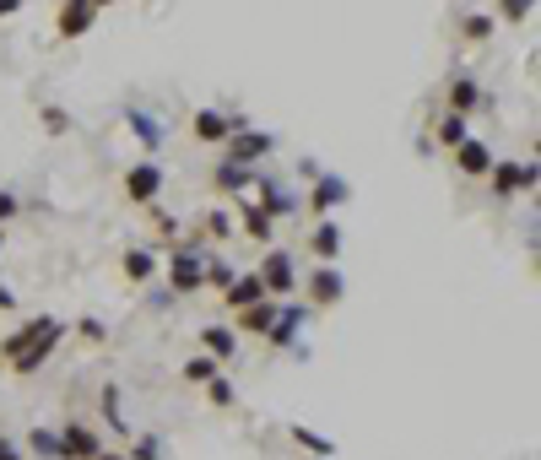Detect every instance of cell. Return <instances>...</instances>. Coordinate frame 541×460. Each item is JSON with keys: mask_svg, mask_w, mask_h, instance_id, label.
Wrapping results in <instances>:
<instances>
[{"mask_svg": "<svg viewBox=\"0 0 541 460\" xmlns=\"http://www.w3.org/2000/svg\"><path fill=\"white\" fill-rule=\"evenodd\" d=\"M60 341H65V325L55 314H38V320H22L17 331L0 341V358H6L11 374H38V368L55 358Z\"/></svg>", "mask_w": 541, "mask_h": 460, "instance_id": "6da1fadb", "label": "cell"}, {"mask_svg": "<svg viewBox=\"0 0 541 460\" xmlns=\"http://www.w3.org/2000/svg\"><path fill=\"white\" fill-rule=\"evenodd\" d=\"M168 287H174V298H190V293H206V249L201 244H174L168 249Z\"/></svg>", "mask_w": 541, "mask_h": 460, "instance_id": "7a4b0ae2", "label": "cell"}, {"mask_svg": "<svg viewBox=\"0 0 541 460\" xmlns=\"http://www.w3.org/2000/svg\"><path fill=\"white\" fill-rule=\"evenodd\" d=\"M487 179H493V195H498V201H520V195L536 190L541 168L531 163V157H525V163H520V157H493Z\"/></svg>", "mask_w": 541, "mask_h": 460, "instance_id": "3957f363", "label": "cell"}, {"mask_svg": "<svg viewBox=\"0 0 541 460\" xmlns=\"http://www.w3.org/2000/svg\"><path fill=\"white\" fill-rule=\"evenodd\" d=\"M271 152H276V136L260 130V125H244V130H233V136L222 141V157H228V163H244V168H260Z\"/></svg>", "mask_w": 541, "mask_h": 460, "instance_id": "277c9868", "label": "cell"}, {"mask_svg": "<svg viewBox=\"0 0 541 460\" xmlns=\"http://www.w3.org/2000/svg\"><path fill=\"white\" fill-rule=\"evenodd\" d=\"M163 184H168L163 163L141 157V163L125 168V201H130V206H157V201H163Z\"/></svg>", "mask_w": 541, "mask_h": 460, "instance_id": "5b68a950", "label": "cell"}, {"mask_svg": "<svg viewBox=\"0 0 541 460\" xmlns=\"http://www.w3.org/2000/svg\"><path fill=\"white\" fill-rule=\"evenodd\" d=\"M352 201V184H347V174H314L309 179V195H303V206H309L314 217H331V212H341V206Z\"/></svg>", "mask_w": 541, "mask_h": 460, "instance_id": "8992f818", "label": "cell"}, {"mask_svg": "<svg viewBox=\"0 0 541 460\" xmlns=\"http://www.w3.org/2000/svg\"><path fill=\"white\" fill-rule=\"evenodd\" d=\"M255 276H260V287H266V298H293L298 293V266H293L287 249H266Z\"/></svg>", "mask_w": 541, "mask_h": 460, "instance_id": "52a82bcc", "label": "cell"}, {"mask_svg": "<svg viewBox=\"0 0 541 460\" xmlns=\"http://www.w3.org/2000/svg\"><path fill=\"white\" fill-rule=\"evenodd\" d=\"M298 287H303V298H309V309H336L341 298H347V271L320 260V266L309 271V282H298Z\"/></svg>", "mask_w": 541, "mask_h": 460, "instance_id": "ba28073f", "label": "cell"}, {"mask_svg": "<svg viewBox=\"0 0 541 460\" xmlns=\"http://www.w3.org/2000/svg\"><path fill=\"white\" fill-rule=\"evenodd\" d=\"M244 125H249V114H222V109H195V120H190L201 147H222V141H228L233 130H244Z\"/></svg>", "mask_w": 541, "mask_h": 460, "instance_id": "9c48e42d", "label": "cell"}, {"mask_svg": "<svg viewBox=\"0 0 541 460\" xmlns=\"http://www.w3.org/2000/svg\"><path fill=\"white\" fill-rule=\"evenodd\" d=\"M303 320H309V304H276V320H271V331H266V341L276 352H303L298 347V331H303Z\"/></svg>", "mask_w": 541, "mask_h": 460, "instance_id": "30bf717a", "label": "cell"}, {"mask_svg": "<svg viewBox=\"0 0 541 460\" xmlns=\"http://www.w3.org/2000/svg\"><path fill=\"white\" fill-rule=\"evenodd\" d=\"M60 450H65V460H98L103 439H98V428H92V423L71 417V423L60 428Z\"/></svg>", "mask_w": 541, "mask_h": 460, "instance_id": "8fae6325", "label": "cell"}, {"mask_svg": "<svg viewBox=\"0 0 541 460\" xmlns=\"http://www.w3.org/2000/svg\"><path fill=\"white\" fill-rule=\"evenodd\" d=\"M341 249H347V233H341V222H336V217H320V222H314V233H309V255L325 260V266H336Z\"/></svg>", "mask_w": 541, "mask_h": 460, "instance_id": "7c38bea8", "label": "cell"}, {"mask_svg": "<svg viewBox=\"0 0 541 460\" xmlns=\"http://www.w3.org/2000/svg\"><path fill=\"white\" fill-rule=\"evenodd\" d=\"M233 222H239V233L249 244H276V217L260 201H239V217Z\"/></svg>", "mask_w": 541, "mask_h": 460, "instance_id": "4fadbf2b", "label": "cell"}, {"mask_svg": "<svg viewBox=\"0 0 541 460\" xmlns=\"http://www.w3.org/2000/svg\"><path fill=\"white\" fill-rule=\"evenodd\" d=\"M92 22H98V6H92V0H60V11H55L60 38H87Z\"/></svg>", "mask_w": 541, "mask_h": 460, "instance_id": "5bb4252c", "label": "cell"}, {"mask_svg": "<svg viewBox=\"0 0 541 460\" xmlns=\"http://www.w3.org/2000/svg\"><path fill=\"white\" fill-rule=\"evenodd\" d=\"M255 174H260V168H244V163H228V157H217V168H211V190H222V195H249V190H255Z\"/></svg>", "mask_w": 541, "mask_h": 460, "instance_id": "9a60e30c", "label": "cell"}, {"mask_svg": "<svg viewBox=\"0 0 541 460\" xmlns=\"http://www.w3.org/2000/svg\"><path fill=\"white\" fill-rule=\"evenodd\" d=\"M455 152V168L466 179H487V168H493V147H487V141H477V136H466L460 141V147H450Z\"/></svg>", "mask_w": 541, "mask_h": 460, "instance_id": "2e32d148", "label": "cell"}, {"mask_svg": "<svg viewBox=\"0 0 541 460\" xmlns=\"http://www.w3.org/2000/svg\"><path fill=\"white\" fill-rule=\"evenodd\" d=\"M249 195H260V206H266V212L276 217V222H282V217H293L298 212V195H287L282 190V184H276V179H266V174H255V190H249Z\"/></svg>", "mask_w": 541, "mask_h": 460, "instance_id": "e0dca14e", "label": "cell"}, {"mask_svg": "<svg viewBox=\"0 0 541 460\" xmlns=\"http://www.w3.org/2000/svg\"><path fill=\"white\" fill-rule=\"evenodd\" d=\"M482 109V82L471 71H455L450 76V114H477Z\"/></svg>", "mask_w": 541, "mask_h": 460, "instance_id": "ac0fdd59", "label": "cell"}, {"mask_svg": "<svg viewBox=\"0 0 541 460\" xmlns=\"http://www.w3.org/2000/svg\"><path fill=\"white\" fill-rule=\"evenodd\" d=\"M233 331H249V336H266L271 331V320H276V298H255V304H244V309H233Z\"/></svg>", "mask_w": 541, "mask_h": 460, "instance_id": "d6986e66", "label": "cell"}, {"mask_svg": "<svg viewBox=\"0 0 541 460\" xmlns=\"http://www.w3.org/2000/svg\"><path fill=\"white\" fill-rule=\"evenodd\" d=\"M120 266H125V276H130L136 287H147L152 276H157V249H152V244H130Z\"/></svg>", "mask_w": 541, "mask_h": 460, "instance_id": "ffe728a7", "label": "cell"}, {"mask_svg": "<svg viewBox=\"0 0 541 460\" xmlns=\"http://www.w3.org/2000/svg\"><path fill=\"white\" fill-rule=\"evenodd\" d=\"M255 298H266V287H260L255 271H239L228 287H222V304L228 309H244V304H255Z\"/></svg>", "mask_w": 541, "mask_h": 460, "instance_id": "44dd1931", "label": "cell"}, {"mask_svg": "<svg viewBox=\"0 0 541 460\" xmlns=\"http://www.w3.org/2000/svg\"><path fill=\"white\" fill-rule=\"evenodd\" d=\"M201 352H211L217 363H228L233 352H239V331H233V325H206V331H201Z\"/></svg>", "mask_w": 541, "mask_h": 460, "instance_id": "7402d4cb", "label": "cell"}, {"mask_svg": "<svg viewBox=\"0 0 541 460\" xmlns=\"http://www.w3.org/2000/svg\"><path fill=\"white\" fill-rule=\"evenodd\" d=\"M125 125L136 130V141H141L147 152H157V147H163V125H157L147 109H130V114H125Z\"/></svg>", "mask_w": 541, "mask_h": 460, "instance_id": "603a6c76", "label": "cell"}, {"mask_svg": "<svg viewBox=\"0 0 541 460\" xmlns=\"http://www.w3.org/2000/svg\"><path fill=\"white\" fill-rule=\"evenodd\" d=\"M287 433H293L298 450H309V455H320V460H336V439H325V433H314V428H303V423H293Z\"/></svg>", "mask_w": 541, "mask_h": 460, "instance_id": "cb8c5ba5", "label": "cell"}, {"mask_svg": "<svg viewBox=\"0 0 541 460\" xmlns=\"http://www.w3.org/2000/svg\"><path fill=\"white\" fill-rule=\"evenodd\" d=\"M466 136H471V114H444V120L433 125V141H439V147H460Z\"/></svg>", "mask_w": 541, "mask_h": 460, "instance_id": "d4e9b609", "label": "cell"}, {"mask_svg": "<svg viewBox=\"0 0 541 460\" xmlns=\"http://www.w3.org/2000/svg\"><path fill=\"white\" fill-rule=\"evenodd\" d=\"M460 33H466L471 44H487V38L498 33V17L493 11H466V17H460Z\"/></svg>", "mask_w": 541, "mask_h": 460, "instance_id": "484cf974", "label": "cell"}, {"mask_svg": "<svg viewBox=\"0 0 541 460\" xmlns=\"http://www.w3.org/2000/svg\"><path fill=\"white\" fill-rule=\"evenodd\" d=\"M28 450H33L38 460H65V450H60V428H33V433H28Z\"/></svg>", "mask_w": 541, "mask_h": 460, "instance_id": "4316f807", "label": "cell"}, {"mask_svg": "<svg viewBox=\"0 0 541 460\" xmlns=\"http://www.w3.org/2000/svg\"><path fill=\"white\" fill-rule=\"evenodd\" d=\"M103 423L114 433H130V417L120 412V385H103Z\"/></svg>", "mask_w": 541, "mask_h": 460, "instance_id": "83f0119b", "label": "cell"}, {"mask_svg": "<svg viewBox=\"0 0 541 460\" xmlns=\"http://www.w3.org/2000/svg\"><path fill=\"white\" fill-rule=\"evenodd\" d=\"M531 11H536V0H498V22H504V28H525Z\"/></svg>", "mask_w": 541, "mask_h": 460, "instance_id": "f1b7e54d", "label": "cell"}, {"mask_svg": "<svg viewBox=\"0 0 541 460\" xmlns=\"http://www.w3.org/2000/svg\"><path fill=\"white\" fill-rule=\"evenodd\" d=\"M211 374H222V363L211 358V352H201V358H190V363H184V379H190V385H206Z\"/></svg>", "mask_w": 541, "mask_h": 460, "instance_id": "f546056e", "label": "cell"}, {"mask_svg": "<svg viewBox=\"0 0 541 460\" xmlns=\"http://www.w3.org/2000/svg\"><path fill=\"white\" fill-rule=\"evenodd\" d=\"M206 233H211V239H233V233H239V222H233V212L211 206V212H206Z\"/></svg>", "mask_w": 541, "mask_h": 460, "instance_id": "4dcf8cb0", "label": "cell"}, {"mask_svg": "<svg viewBox=\"0 0 541 460\" xmlns=\"http://www.w3.org/2000/svg\"><path fill=\"white\" fill-rule=\"evenodd\" d=\"M233 276H239V271H233L222 255H206V287H217V293H222V287H228Z\"/></svg>", "mask_w": 541, "mask_h": 460, "instance_id": "1f68e13d", "label": "cell"}, {"mask_svg": "<svg viewBox=\"0 0 541 460\" xmlns=\"http://www.w3.org/2000/svg\"><path fill=\"white\" fill-rule=\"evenodd\" d=\"M38 120H44V136H71V114L55 109V103H49V109L38 114Z\"/></svg>", "mask_w": 541, "mask_h": 460, "instance_id": "d6a6232c", "label": "cell"}, {"mask_svg": "<svg viewBox=\"0 0 541 460\" xmlns=\"http://www.w3.org/2000/svg\"><path fill=\"white\" fill-rule=\"evenodd\" d=\"M201 390H206V401H211V406H233V385H228L222 374H211Z\"/></svg>", "mask_w": 541, "mask_h": 460, "instance_id": "836d02e7", "label": "cell"}, {"mask_svg": "<svg viewBox=\"0 0 541 460\" xmlns=\"http://www.w3.org/2000/svg\"><path fill=\"white\" fill-rule=\"evenodd\" d=\"M125 460H163V439H157V433H141L136 450H130Z\"/></svg>", "mask_w": 541, "mask_h": 460, "instance_id": "e575fe53", "label": "cell"}, {"mask_svg": "<svg viewBox=\"0 0 541 460\" xmlns=\"http://www.w3.org/2000/svg\"><path fill=\"white\" fill-rule=\"evenodd\" d=\"M76 336L98 347V341H109V325H103V320H92V314H82V320H76Z\"/></svg>", "mask_w": 541, "mask_h": 460, "instance_id": "d590c367", "label": "cell"}, {"mask_svg": "<svg viewBox=\"0 0 541 460\" xmlns=\"http://www.w3.org/2000/svg\"><path fill=\"white\" fill-rule=\"evenodd\" d=\"M17 212H22V201H17L11 190H0V228H6V222L17 217Z\"/></svg>", "mask_w": 541, "mask_h": 460, "instance_id": "8d00e7d4", "label": "cell"}, {"mask_svg": "<svg viewBox=\"0 0 541 460\" xmlns=\"http://www.w3.org/2000/svg\"><path fill=\"white\" fill-rule=\"evenodd\" d=\"M0 460H22V444H11V439H0Z\"/></svg>", "mask_w": 541, "mask_h": 460, "instance_id": "74e56055", "label": "cell"}, {"mask_svg": "<svg viewBox=\"0 0 541 460\" xmlns=\"http://www.w3.org/2000/svg\"><path fill=\"white\" fill-rule=\"evenodd\" d=\"M22 11V0H0V17H17Z\"/></svg>", "mask_w": 541, "mask_h": 460, "instance_id": "f35d334b", "label": "cell"}, {"mask_svg": "<svg viewBox=\"0 0 541 460\" xmlns=\"http://www.w3.org/2000/svg\"><path fill=\"white\" fill-rule=\"evenodd\" d=\"M17 304V293H11V287H0V309H11Z\"/></svg>", "mask_w": 541, "mask_h": 460, "instance_id": "ab89813d", "label": "cell"}, {"mask_svg": "<svg viewBox=\"0 0 541 460\" xmlns=\"http://www.w3.org/2000/svg\"><path fill=\"white\" fill-rule=\"evenodd\" d=\"M98 460H125V455H114V450H98Z\"/></svg>", "mask_w": 541, "mask_h": 460, "instance_id": "60d3db41", "label": "cell"}, {"mask_svg": "<svg viewBox=\"0 0 541 460\" xmlns=\"http://www.w3.org/2000/svg\"><path fill=\"white\" fill-rule=\"evenodd\" d=\"M92 6H98V11H103V6H114V0H92Z\"/></svg>", "mask_w": 541, "mask_h": 460, "instance_id": "b9f144b4", "label": "cell"}, {"mask_svg": "<svg viewBox=\"0 0 541 460\" xmlns=\"http://www.w3.org/2000/svg\"><path fill=\"white\" fill-rule=\"evenodd\" d=\"M0 249H6V228H0Z\"/></svg>", "mask_w": 541, "mask_h": 460, "instance_id": "7bdbcfd3", "label": "cell"}, {"mask_svg": "<svg viewBox=\"0 0 541 460\" xmlns=\"http://www.w3.org/2000/svg\"><path fill=\"white\" fill-rule=\"evenodd\" d=\"M314 460H320V455H314Z\"/></svg>", "mask_w": 541, "mask_h": 460, "instance_id": "ee69618b", "label": "cell"}]
</instances>
